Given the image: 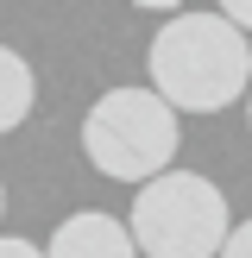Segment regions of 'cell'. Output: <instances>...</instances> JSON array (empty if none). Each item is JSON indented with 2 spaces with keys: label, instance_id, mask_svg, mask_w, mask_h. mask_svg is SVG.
I'll return each mask as SVG.
<instances>
[{
  "label": "cell",
  "instance_id": "cell-10",
  "mask_svg": "<svg viewBox=\"0 0 252 258\" xmlns=\"http://www.w3.org/2000/svg\"><path fill=\"white\" fill-rule=\"evenodd\" d=\"M0 208H7V189H0Z\"/></svg>",
  "mask_w": 252,
  "mask_h": 258
},
{
  "label": "cell",
  "instance_id": "cell-2",
  "mask_svg": "<svg viewBox=\"0 0 252 258\" xmlns=\"http://www.w3.org/2000/svg\"><path fill=\"white\" fill-rule=\"evenodd\" d=\"M176 145H183L176 113L151 88H107L82 120L88 164L101 176H113V183H151V176H164Z\"/></svg>",
  "mask_w": 252,
  "mask_h": 258
},
{
  "label": "cell",
  "instance_id": "cell-4",
  "mask_svg": "<svg viewBox=\"0 0 252 258\" xmlns=\"http://www.w3.org/2000/svg\"><path fill=\"white\" fill-rule=\"evenodd\" d=\"M44 258H139V252H133V233H126L113 214L82 208V214H70V221L50 233Z\"/></svg>",
  "mask_w": 252,
  "mask_h": 258
},
{
  "label": "cell",
  "instance_id": "cell-6",
  "mask_svg": "<svg viewBox=\"0 0 252 258\" xmlns=\"http://www.w3.org/2000/svg\"><path fill=\"white\" fill-rule=\"evenodd\" d=\"M214 258H252V221L227 227V239H221V252H214Z\"/></svg>",
  "mask_w": 252,
  "mask_h": 258
},
{
  "label": "cell",
  "instance_id": "cell-5",
  "mask_svg": "<svg viewBox=\"0 0 252 258\" xmlns=\"http://www.w3.org/2000/svg\"><path fill=\"white\" fill-rule=\"evenodd\" d=\"M32 101H38L32 63H25L13 44H0V133H13V126L32 120Z\"/></svg>",
  "mask_w": 252,
  "mask_h": 258
},
{
  "label": "cell",
  "instance_id": "cell-1",
  "mask_svg": "<svg viewBox=\"0 0 252 258\" xmlns=\"http://www.w3.org/2000/svg\"><path fill=\"white\" fill-rule=\"evenodd\" d=\"M145 63L151 95L170 113H221L252 88V44L221 13H170Z\"/></svg>",
  "mask_w": 252,
  "mask_h": 258
},
{
  "label": "cell",
  "instance_id": "cell-7",
  "mask_svg": "<svg viewBox=\"0 0 252 258\" xmlns=\"http://www.w3.org/2000/svg\"><path fill=\"white\" fill-rule=\"evenodd\" d=\"M221 19L233 32H252V0H221Z\"/></svg>",
  "mask_w": 252,
  "mask_h": 258
},
{
  "label": "cell",
  "instance_id": "cell-8",
  "mask_svg": "<svg viewBox=\"0 0 252 258\" xmlns=\"http://www.w3.org/2000/svg\"><path fill=\"white\" fill-rule=\"evenodd\" d=\"M0 258H44V246H32V239H13V233H0Z\"/></svg>",
  "mask_w": 252,
  "mask_h": 258
},
{
  "label": "cell",
  "instance_id": "cell-11",
  "mask_svg": "<svg viewBox=\"0 0 252 258\" xmlns=\"http://www.w3.org/2000/svg\"><path fill=\"white\" fill-rule=\"evenodd\" d=\"M246 120H252V107H246Z\"/></svg>",
  "mask_w": 252,
  "mask_h": 258
},
{
  "label": "cell",
  "instance_id": "cell-3",
  "mask_svg": "<svg viewBox=\"0 0 252 258\" xmlns=\"http://www.w3.org/2000/svg\"><path fill=\"white\" fill-rule=\"evenodd\" d=\"M233 227L227 196L202 170H164L133 196V252L145 258H214Z\"/></svg>",
  "mask_w": 252,
  "mask_h": 258
},
{
  "label": "cell",
  "instance_id": "cell-9",
  "mask_svg": "<svg viewBox=\"0 0 252 258\" xmlns=\"http://www.w3.org/2000/svg\"><path fill=\"white\" fill-rule=\"evenodd\" d=\"M133 7H145V13H183L189 0H133Z\"/></svg>",
  "mask_w": 252,
  "mask_h": 258
}]
</instances>
